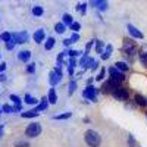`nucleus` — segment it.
Segmentation results:
<instances>
[{
    "label": "nucleus",
    "mask_w": 147,
    "mask_h": 147,
    "mask_svg": "<svg viewBox=\"0 0 147 147\" xmlns=\"http://www.w3.org/2000/svg\"><path fill=\"white\" fill-rule=\"evenodd\" d=\"M84 140H85V143H87L90 147H99L100 143H102L100 134L97 132V131H94V129L85 131V134H84Z\"/></svg>",
    "instance_id": "nucleus-1"
},
{
    "label": "nucleus",
    "mask_w": 147,
    "mask_h": 147,
    "mask_svg": "<svg viewBox=\"0 0 147 147\" xmlns=\"http://www.w3.org/2000/svg\"><path fill=\"white\" fill-rule=\"evenodd\" d=\"M40 134H41V125L37 124V122H32V124H30V125L27 127V129H25V136H27V137H31V138L38 137Z\"/></svg>",
    "instance_id": "nucleus-2"
},
{
    "label": "nucleus",
    "mask_w": 147,
    "mask_h": 147,
    "mask_svg": "<svg viewBox=\"0 0 147 147\" xmlns=\"http://www.w3.org/2000/svg\"><path fill=\"white\" fill-rule=\"evenodd\" d=\"M96 96H97V88L93 87V85H88V87H85L82 90V97H84V99H88L91 102H97Z\"/></svg>",
    "instance_id": "nucleus-3"
},
{
    "label": "nucleus",
    "mask_w": 147,
    "mask_h": 147,
    "mask_svg": "<svg viewBox=\"0 0 147 147\" xmlns=\"http://www.w3.org/2000/svg\"><path fill=\"white\" fill-rule=\"evenodd\" d=\"M109 74H110V80H113V81H116V82H122V81L125 80L124 72H121L116 66L109 68Z\"/></svg>",
    "instance_id": "nucleus-4"
},
{
    "label": "nucleus",
    "mask_w": 147,
    "mask_h": 147,
    "mask_svg": "<svg viewBox=\"0 0 147 147\" xmlns=\"http://www.w3.org/2000/svg\"><path fill=\"white\" fill-rule=\"evenodd\" d=\"M113 97L116 100H121V102H125V100H128V97H129V93H128V90H125V88H121V87H118L113 93Z\"/></svg>",
    "instance_id": "nucleus-5"
},
{
    "label": "nucleus",
    "mask_w": 147,
    "mask_h": 147,
    "mask_svg": "<svg viewBox=\"0 0 147 147\" xmlns=\"http://www.w3.org/2000/svg\"><path fill=\"white\" fill-rule=\"evenodd\" d=\"M12 37H13V40H15L16 44H24V43H27V40H28V32L27 31L13 32V34H12Z\"/></svg>",
    "instance_id": "nucleus-6"
},
{
    "label": "nucleus",
    "mask_w": 147,
    "mask_h": 147,
    "mask_svg": "<svg viewBox=\"0 0 147 147\" xmlns=\"http://www.w3.org/2000/svg\"><path fill=\"white\" fill-rule=\"evenodd\" d=\"M128 32H129V35L132 37V38H137V40H143L144 38V35H143V32L138 30V28H136L134 25H131V24H128Z\"/></svg>",
    "instance_id": "nucleus-7"
},
{
    "label": "nucleus",
    "mask_w": 147,
    "mask_h": 147,
    "mask_svg": "<svg viewBox=\"0 0 147 147\" xmlns=\"http://www.w3.org/2000/svg\"><path fill=\"white\" fill-rule=\"evenodd\" d=\"M91 5H94L96 9L100 10V12H106L107 7H109L107 0H91Z\"/></svg>",
    "instance_id": "nucleus-8"
},
{
    "label": "nucleus",
    "mask_w": 147,
    "mask_h": 147,
    "mask_svg": "<svg viewBox=\"0 0 147 147\" xmlns=\"http://www.w3.org/2000/svg\"><path fill=\"white\" fill-rule=\"evenodd\" d=\"M60 81H62V75H59L55 69L50 71V74H49V82H50V85H56Z\"/></svg>",
    "instance_id": "nucleus-9"
},
{
    "label": "nucleus",
    "mask_w": 147,
    "mask_h": 147,
    "mask_svg": "<svg viewBox=\"0 0 147 147\" xmlns=\"http://www.w3.org/2000/svg\"><path fill=\"white\" fill-rule=\"evenodd\" d=\"M118 87H119V82H116V81H113V80H109V81L105 82V85H103L105 91H107V93H113Z\"/></svg>",
    "instance_id": "nucleus-10"
},
{
    "label": "nucleus",
    "mask_w": 147,
    "mask_h": 147,
    "mask_svg": "<svg viewBox=\"0 0 147 147\" xmlns=\"http://www.w3.org/2000/svg\"><path fill=\"white\" fill-rule=\"evenodd\" d=\"M94 59H91V57H88L87 55H85L82 59H81V62H80V65H81V68H84V69H88V68H93L94 66Z\"/></svg>",
    "instance_id": "nucleus-11"
},
{
    "label": "nucleus",
    "mask_w": 147,
    "mask_h": 147,
    "mask_svg": "<svg viewBox=\"0 0 147 147\" xmlns=\"http://www.w3.org/2000/svg\"><path fill=\"white\" fill-rule=\"evenodd\" d=\"M122 50H124L127 55L132 56L134 53H136V44H134L132 41H125L124 43V47H122Z\"/></svg>",
    "instance_id": "nucleus-12"
},
{
    "label": "nucleus",
    "mask_w": 147,
    "mask_h": 147,
    "mask_svg": "<svg viewBox=\"0 0 147 147\" xmlns=\"http://www.w3.org/2000/svg\"><path fill=\"white\" fill-rule=\"evenodd\" d=\"M47 99H49V103H50V105H56V103H57V94H56V90H55V88L49 90Z\"/></svg>",
    "instance_id": "nucleus-13"
},
{
    "label": "nucleus",
    "mask_w": 147,
    "mask_h": 147,
    "mask_svg": "<svg viewBox=\"0 0 147 147\" xmlns=\"http://www.w3.org/2000/svg\"><path fill=\"white\" fill-rule=\"evenodd\" d=\"M44 30H37L35 32H34V41L37 43V44H40V43H43V40H44Z\"/></svg>",
    "instance_id": "nucleus-14"
},
{
    "label": "nucleus",
    "mask_w": 147,
    "mask_h": 147,
    "mask_svg": "<svg viewBox=\"0 0 147 147\" xmlns=\"http://www.w3.org/2000/svg\"><path fill=\"white\" fill-rule=\"evenodd\" d=\"M30 57H31V52H28V50H22L18 55V59L21 60V62H28Z\"/></svg>",
    "instance_id": "nucleus-15"
},
{
    "label": "nucleus",
    "mask_w": 147,
    "mask_h": 147,
    "mask_svg": "<svg viewBox=\"0 0 147 147\" xmlns=\"http://www.w3.org/2000/svg\"><path fill=\"white\" fill-rule=\"evenodd\" d=\"M40 112L37 109H32V110H27V112H22L21 116L22 118H35V116H38Z\"/></svg>",
    "instance_id": "nucleus-16"
},
{
    "label": "nucleus",
    "mask_w": 147,
    "mask_h": 147,
    "mask_svg": "<svg viewBox=\"0 0 147 147\" xmlns=\"http://www.w3.org/2000/svg\"><path fill=\"white\" fill-rule=\"evenodd\" d=\"M47 106H49V99H47V97H43L41 102H40V105L37 106L35 109L38 110V112H43V110H46V109H47Z\"/></svg>",
    "instance_id": "nucleus-17"
},
{
    "label": "nucleus",
    "mask_w": 147,
    "mask_h": 147,
    "mask_svg": "<svg viewBox=\"0 0 147 147\" xmlns=\"http://www.w3.org/2000/svg\"><path fill=\"white\" fill-rule=\"evenodd\" d=\"M55 44H56V40L53 38V37H49L46 44H44V49H46V50H52V49L55 47Z\"/></svg>",
    "instance_id": "nucleus-18"
},
{
    "label": "nucleus",
    "mask_w": 147,
    "mask_h": 147,
    "mask_svg": "<svg viewBox=\"0 0 147 147\" xmlns=\"http://www.w3.org/2000/svg\"><path fill=\"white\" fill-rule=\"evenodd\" d=\"M55 31L57 32V34H63L65 31H66V25L63 22H57L56 25H55Z\"/></svg>",
    "instance_id": "nucleus-19"
},
{
    "label": "nucleus",
    "mask_w": 147,
    "mask_h": 147,
    "mask_svg": "<svg viewBox=\"0 0 147 147\" xmlns=\"http://www.w3.org/2000/svg\"><path fill=\"white\" fill-rule=\"evenodd\" d=\"M136 102L138 106H147V99L141 94H136Z\"/></svg>",
    "instance_id": "nucleus-20"
},
{
    "label": "nucleus",
    "mask_w": 147,
    "mask_h": 147,
    "mask_svg": "<svg viewBox=\"0 0 147 147\" xmlns=\"http://www.w3.org/2000/svg\"><path fill=\"white\" fill-rule=\"evenodd\" d=\"M75 9H77L80 13L84 16L85 13H87V3H78V5L75 6Z\"/></svg>",
    "instance_id": "nucleus-21"
},
{
    "label": "nucleus",
    "mask_w": 147,
    "mask_h": 147,
    "mask_svg": "<svg viewBox=\"0 0 147 147\" xmlns=\"http://www.w3.org/2000/svg\"><path fill=\"white\" fill-rule=\"evenodd\" d=\"M71 116H72V113H71V112H66V113H60V115L53 116V119H55V121H63V119H69Z\"/></svg>",
    "instance_id": "nucleus-22"
},
{
    "label": "nucleus",
    "mask_w": 147,
    "mask_h": 147,
    "mask_svg": "<svg viewBox=\"0 0 147 147\" xmlns=\"http://www.w3.org/2000/svg\"><path fill=\"white\" fill-rule=\"evenodd\" d=\"M24 100H25V103H27V105H35L37 102H38V100H37L35 97H32L31 94H25V97H24Z\"/></svg>",
    "instance_id": "nucleus-23"
},
{
    "label": "nucleus",
    "mask_w": 147,
    "mask_h": 147,
    "mask_svg": "<svg viewBox=\"0 0 147 147\" xmlns=\"http://www.w3.org/2000/svg\"><path fill=\"white\" fill-rule=\"evenodd\" d=\"M43 13H44V10H43L41 6H34L32 7V15L34 16H41Z\"/></svg>",
    "instance_id": "nucleus-24"
},
{
    "label": "nucleus",
    "mask_w": 147,
    "mask_h": 147,
    "mask_svg": "<svg viewBox=\"0 0 147 147\" xmlns=\"http://www.w3.org/2000/svg\"><path fill=\"white\" fill-rule=\"evenodd\" d=\"M62 21H63V24H65V25H71V24L74 22V18H72L69 13H63V16H62Z\"/></svg>",
    "instance_id": "nucleus-25"
},
{
    "label": "nucleus",
    "mask_w": 147,
    "mask_h": 147,
    "mask_svg": "<svg viewBox=\"0 0 147 147\" xmlns=\"http://www.w3.org/2000/svg\"><path fill=\"white\" fill-rule=\"evenodd\" d=\"M115 66H116L121 72H127V71H128V65H127L125 62H116Z\"/></svg>",
    "instance_id": "nucleus-26"
},
{
    "label": "nucleus",
    "mask_w": 147,
    "mask_h": 147,
    "mask_svg": "<svg viewBox=\"0 0 147 147\" xmlns=\"http://www.w3.org/2000/svg\"><path fill=\"white\" fill-rule=\"evenodd\" d=\"M69 28L72 30V32H78V31L81 30V25H80V22H75V21H74L71 25H69Z\"/></svg>",
    "instance_id": "nucleus-27"
},
{
    "label": "nucleus",
    "mask_w": 147,
    "mask_h": 147,
    "mask_svg": "<svg viewBox=\"0 0 147 147\" xmlns=\"http://www.w3.org/2000/svg\"><path fill=\"white\" fill-rule=\"evenodd\" d=\"M103 41L102 40H96V52L97 53H103Z\"/></svg>",
    "instance_id": "nucleus-28"
},
{
    "label": "nucleus",
    "mask_w": 147,
    "mask_h": 147,
    "mask_svg": "<svg viewBox=\"0 0 147 147\" xmlns=\"http://www.w3.org/2000/svg\"><path fill=\"white\" fill-rule=\"evenodd\" d=\"M0 37H2V41H5V43H7V41H10L12 38H13L10 32H3V34H0Z\"/></svg>",
    "instance_id": "nucleus-29"
},
{
    "label": "nucleus",
    "mask_w": 147,
    "mask_h": 147,
    "mask_svg": "<svg viewBox=\"0 0 147 147\" xmlns=\"http://www.w3.org/2000/svg\"><path fill=\"white\" fill-rule=\"evenodd\" d=\"M140 62L143 63V66L147 68V53L146 52H141L140 53Z\"/></svg>",
    "instance_id": "nucleus-30"
},
{
    "label": "nucleus",
    "mask_w": 147,
    "mask_h": 147,
    "mask_svg": "<svg viewBox=\"0 0 147 147\" xmlns=\"http://www.w3.org/2000/svg\"><path fill=\"white\" fill-rule=\"evenodd\" d=\"M2 110L5 113H13V107H12L10 105H3L2 106Z\"/></svg>",
    "instance_id": "nucleus-31"
},
{
    "label": "nucleus",
    "mask_w": 147,
    "mask_h": 147,
    "mask_svg": "<svg viewBox=\"0 0 147 147\" xmlns=\"http://www.w3.org/2000/svg\"><path fill=\"white\" fill-rule=\"evenodd\" d=\"M10 100L13 102L16 106H21V99H19V97H18L16 94H10Z\"/></svg>",
    "instance_id": "nucleus-32"
},
{
    "label": "nucleus",
    "mask_w": 147,
    "mask_h": 147,
    "mask_svg": "<svg viewBox=\"0 0 147 147\" xmlns=\"http://www.w3.org/2000/svg\"><path fill=\"white\" fill-rule=\"evenodd\" d=\"M105 75H106V69H105V68H102V69H100V72H99V75L96 77V81H102V80L105 78Z\"/></svg>",
    "instance_id": "nucleus-33"
},
{
    "label": "nucleus",
    "mask_w": 147,
    "mask_h": 147,
    "mask_svg": "<svg viewBox=\"0 0 147 147\" xmlns=\"http://www.w3.org/2000/svg\"><path fill=\"white\" fill-rule=\"evenodd\" d=\"M75 90H77V82H75V81H71V82H69V90H68V93L72 94Z\"/></svg>",
    "instance_id": "nucleus-34"
},
{
    "label": "nucleus",
    "mask_w": 147,
    "mask_h": 147,
    "mask_svg": "<svg viewBox=\"0 0 147 147\" xmlns=\"http://www.w3.org/2000/svg\"><path fill=\"white\" fill-rule=\"evenodd\" d=\"M15 44H16V43H15V40L12 38L10 41H7V43H6V49H7V50H12V49L15 47Z\"/></svg>",
    "instance_id": "nucleus-35"
},
{
    "label": "nucleus",
    "mask_w": 147,
    "mask_h": 147,
    "mask_svg": "<svg viewBox=\"0 0 147 147\" xmlns=\"http://www.w3.org/2000/svg\"><path fill=\"white\" fill-rule=\"evenodd\" d=\"M71 40H72V43H77V41L80 40V35H78V32H72V35H71Z\"/></svg>",
    "instance_id": "nucleus-36"
},
{
    "label": "nucleus",
    "mask_w": 147,
    "mask_h": 147,
    "mask_svg": "<svg viewBox=\"0 0 147 147\" xmlns=\"http://www.w3.org/2000/svg\"><path fill=\"white\" fill-rule=\"evenodd\" d=\"M68 53H69V56H71V57H77V56H80V55H81V52H78V50H69Z\"/></svg>",
    "instance_id": "nucleus-37"
},
{
    "label": "nucleus",
    "mask_w": 147,
    "mask_h": 147,
    "mask_svg": "<svg viewBox=\"0 0 147 147\" xmlns=\"http://www.w3.org/2000/svg\"><path fill=\"white\" fill-rule=\"evenodd\" d=\"M34 71H35V63H30L28 68H27V72H28V74H32Z\"/></svg>",
    "instance_id": "nucleus-38"
},
{
    "label": "nucleus",
    "mask_w": 147,
    "mask_h": 147,
    "mask_svg": "<svg viewBox=\"0 0 147 147\" xmlns=\"http://www.w3.org/2000/svg\"><path fill=\"white\" fill-rule=\"evenodd\" d=\"M110 55H112V52H107V50H106V52L102 55V59H103V60H107V59L110 57Z\"/></svg>",
    "instance_id": "nucleus-39"
},
{
    "label": "nucleus",
    "mask_w": 147,
    "mask_h": 147,
    "mask_svg": "<svg viewBox=\"0 0 147 147\" xmlns=\"http://www.w3.org/2000/svg\"><path fill=\"white\" fill-rule=\"evenodd\" d=\"M16 147H30V144L28 143H25V141H21V143H16Z\"/></svg>",
    "instance_id": "nucleus-40"
},
{
    "label": "nucleus",
    "mask_w": 147,
    "mask_h": 147,
    "mask_svg": "<svg viewBox=\"0 0 147 147\" xmlns=\"http://www.w3.org/2000/svg\"><path fill=\"white\" fill-rule=\"evenodd\" d=\"M134 144H136V141H134L132 136H129V138H128V146H129V147H132Z\"/></svg>",
    "instance_id": "nucleus-41"
},
{
    "label": "nucleus",
    "mask_w": 147,
    "mask_h": 147,
    "mask_svg": "<svg viewBox=\"0 0 147 147\" xmlns=\"http://www.w3.org/2000/svg\"><path fill=\"white\" fill-rule=\"evenodd\" d=\"M5 69H6V63L3 62L2 65H0V74H3V72H5Z\"/></svg>",
    "instance_id": "nucleus-42"
},
{
    "label": "nucleus",
    "mask_w": 147,
    "mask_h": 147,
    "mask_svg": "<svg viewBox=\"0 0 147 147\" xmlns=\"http://www.w3.org/2000/svg\"><path fill=\"white\" fill-rule=\"evenodd\" d=\"M63 44H65V46H69V44H72V40H71V38H65V40H63Z\"/></svg>",
    "instance_id": "nucleus-43"
},
{
    "label": "nucleus",
    "mask_w": 147,
    "mask_h": 147,
    "mask_svg": "<svg viewBox=\"0 0 147 147\" xmlns=\"http://www.w3.org/2000/svg\"><path fill=\"white\" fill-rule=\"evenodd\" d=\"M0 81H6V75H5V74H0Z\"/></svg>",
    "instance_id": "nucleus-44"
},
{
    "label": "nucleus",
    "mask_w": 147,
    "mask_h": 147,
    "mask_svg": "<svg viewBox=\"0 0 147 147\" xmlns=\"http://www.w3.org/2000/svg\"><path fill=\"white\" fill-rule=\"evenodd\" d=\"M2 134H3V127H0V137H2Z\"/></svg>",
    "instance_id": "nucleus-45"
},
{
    "label": "nucleus",
    "mask_w": 147,
    "mask_h": 147,
    "mask_svg": "<svg viewBox=\"0 0 147 147\" xmlns=\"http://www.w3.org/2000/svg\"><path fill=\"white\" fill-rule=\"evenodd\" d=\"M2 112H3V110H2V109H0V115H2Z\"/></svg>",
    "instance_id": "nucleus-46"
},
{
    "label": "nucleus",
    "mask_w": 147,
    "mask_h": 147,
    "mask_svg": "<svg viewBox=\"0 0 147 147\" xmlns=\"http://www.w3.org/2000/svg\"><path fill=\"white\" fill-rule=\"evenodd\" d=\"M0 40H2V37H0Z\"/></svg>",
    "instance_id": "nucleus-47"
}]
</instances>
